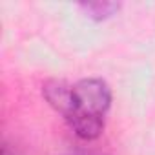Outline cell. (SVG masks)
Instances as JSON below:
<instances>
[{
	"label": "cell",
	"instance_id": "1",
	"mask_svg": "<svg viewBox=\"0 0 155 155\" xmlns=\"http://www.w3.org/2000/svg\"><path fill=\"white\" fill-rule=\"evenodd\" d=\"M111 106V90L102 79H82L71 84V97L62 117L71 131L82 140H95Z\"/></svg>",
	"mask_w": 155,
	"mask_h": 155
},
{
	"label": "cell",
	"instance_id": "2",
	"mask_svg": "<svg viewBox=\"0 0 155 155\" xmlns=\"http://www.w3.org/2000/svg\"><path fill=\"white\" fill-rule=\"evenodd\" d=\"M119 4L117 2H86V4H81V9H84V13L93 18V20H104V18H110L115 11H119Z\"/></svg>",
	"mask_w": 155,
	"mask_h": 155
},
{
	"label": "cell",
	"instance_id": "3",
	"mask_svg": "<svg viewBox=\"0 0 155 155\" xmlns=\"http://www.w3.org/2000/svg\"><path fill=\"white\" fill-rule=\"evenodd\" d=\"M66 155H101L97 151H88V150H75V151H69Z\"/></svg>",
	"mask_w": 155,
	"mask_h": 155
}]
</instances>
